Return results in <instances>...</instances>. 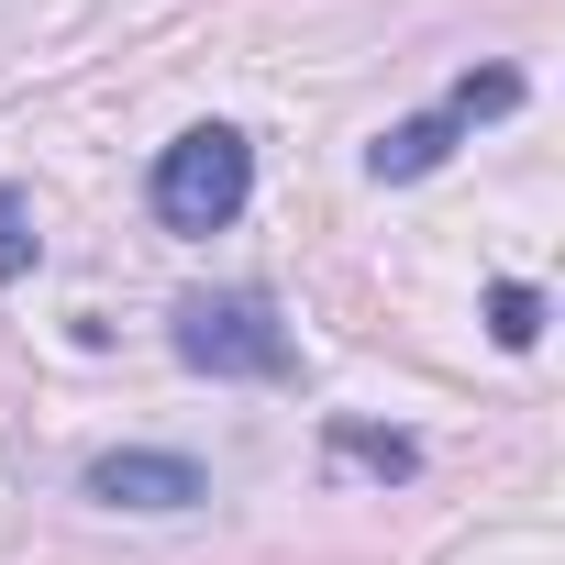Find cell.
<instances>
[{"mask_svg": "<svg viewBox=\"0 0 565 565\" xmlns=\"http://www.w3.org/2000/svg\"><path fill=\"white\" fill-rule=\"evenodd\" d=\"M167 344H178L189 377H289L300 366V344H289V322H277L266 289H200V300H178Z\"/></svg>", "mask_w": 565, "mask_h": 565, "instance_id": "1", "label": "cell"}, {"mask_svg": "<svg viewBox=\"0 0 565 565\" xmlns=\"http://www.w3.org/2000/svg\"><path fill=\"white\" fill-rule=\"evenodd\" d=\"M145 200H156L167 233H222V222H244V200H255V145H244L233 122H189V134L156 156Z\"/></svg>", "mask_w": 565, "mask_h": 565, "instance_id": "2", "label": "cell"}, {"mask_svg": "<svg viewBox=\"0 0 565 565\" xmlns=\"http://www.w3.org/2000/svg\"><path fill=\"white\" fill-rule=\"evenodd\" d=\"M499 111H521V67H466L433 111H411V122H388L377 145H366V178H388V189H411V178H433L477 122H499Z\"/></svg>", "mask_w": 565, "mask_h": 565, "instance_id": "3", "label": "cell"}, {"mask_svg": "<svg viewBox=\"0 0 565 565\" xmlns=\"http://www.w3.org/2000/svg\"><path fill=\"white\" fill-rule=\"evenodd\" d=\"M89 499H100V510H200V499H211V477H200L189 455L122 444V455H100V466H89Z\"/></svg>", "mask_w": 565, "mask_h": 565, "instance_id": "4", "label": "cell"}, {"mask_svg": "<svg viewBox=\"0 0 565 565\" xmlns=\"http://www.w3.org/2000/svg\"><path fill=\"white\" fill-rule=\"evenodd\" d=\"M322 444H333V466H355V477H411V466H422V444H411V433H377V422H333Z\"/></svg>", "mask_w": 565, "mask_h": 565, "instance_id": "5", "label": "cell"}, {"mask_svg": "<svg viewBox=\"0 0 565 565\" xmlns=\"http://www.w3.org/2000/svg\"><path fill=\"white\" fill-rule=\"evenodd\" d=\"M488 333H499V355H532V344H543V289L499 277V289H488Z\"/></svg>", "mask_w": 565, "mask_h": 565, "instance_id": "6", "label": "cell"}, {"mask_svg": "<svg viewBox=\"0 0 565 565\" xmlns=\"http://www.w3.org/2000/svg\"><path fill=\"white\" fill-rule=\"evenodd\" d=\"M34 266V211H23V189H0V289Z\"/></svg>", "mask_w": 565, "mask_h": 565, "instance_id": "7", "label": "cell"}]
</instances>
